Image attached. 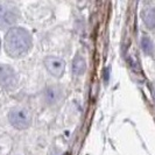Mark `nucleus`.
Segmentation results:
<instances>
[{
    "label": "nucleus",
    "instance_id": "f257e3e1",
    "mask_svg": "<svg viewBox=\"0 0 155 155\" xmlns=\"http://www.w3.org/2000/svg\"><path fill=\"white\" fill-rule=\"evenodd\" d=\"M5 50L12 58H21L29 53L33 46L31 35L22 27L11 28L5 35Z\"/></svg>",
    "mask_w": 155,
    "mask_h": 155
},
{
    "label": "nucleus",
    "instance_id": "0eeeda50",
    "mask_svg": "<svg viewBox=\"0 0 155 155\" xmlns=\"http://www.w3.org/2000/svg\"><path fill=\"white\" fill-rule=\"evenodd\" d=\"M142 21L148 27L149 29H154L155 28V8L154 7H147L145 8L141 13Z\"/></svg>",
    "mask_w": 155,
    "mask_h": 155
},
{
    "label": "nucleus",
    "instance_id": "7ed1b4c3",
    "mask_svg": "<svg viewBox=\"0 0 155 155\" xmlns=\"http://www.w3.org/2000/svg\"><path fill=\"white\" fill-rule=\"evenodd\" d=\"M20 12L12 4H0V29L12 27L19 20Z\"/></svg>",
    "mask_w": 155,
    "mask_h": 155
},
{
    "label": "nucleus",
    "instance_id": "1a4fd4ad",
    "mask_svg": "<svg viewBox=\"0 0 155 155\" xmlns=\"http://www.w3.org/2000/svg\"><path fill=\"white\" fill-rule=\"evenodd\" d=\"M141 47H142V50L145 51V54L147 55H153L154 54V45L152 42V40L147 38V36H143L141 39Z\"/></svg>",
    "mask_w": 155,
    "mask_h": 155
},
{
    "label": "nucleus",
    "instance_id": "f03ea898",
    "mask_svg": "<svg viewBox=\"0 0 155 155\" xmlns=\"http://www.w3.org/2000/svg\"><path fill=\"white\" fill-rule=\"evenodd\" d=\"M8 121L16 130H26L31 126V116L28 110L21 106H15L8 112Z\"/></svg>",
    "mask_w": 155,
    "mask_h": 155
},
{
    "label": "nucleus",
    "instance_id": "20e7f679",
    "mask_svg": "<svg viewBox=\"0 0 155 155\" xmlns=\"http://www.w3.org/2000/svg\"><path fill=\"white\" fill-rule=\"evenodd\" d=\"M19 83V77L15 70L7 64L0 65V87L4 90H14Z\"/></svg>",
    "mask_w": 155,
    "mask_h": 155
},
{
    "label": "nucleus",
    "instance_id": "39448f33",
    "mask_svg": "<svg viewBox=\"0 0 155 155\" xmlns=\"http://www.w3.org/2000/svg\"><path fill=\"white\" fill-rule=\"evenodd\" d=\"M45 65L49 74L56 78H61L65 70V62L61 57L57 56H48L45 60Z\"/></svg>",
    "mask_w": 155,
    "mask_h": 155
},
{
    "label": "nucleus",
    "instance_id": "423d86ee",
    "mask_svg": "<svg viewBox=\"0 0 155 155\" xmlns=\"http://www.w3.org/2000/svg\"><path fill=\"white\" fill-rule=\"evenodd\" d=\"M43 97H45V101L48 105H54L56 103H58V101L61 99L62 91L58 86H49L46 89V91L43 93Z\"/></svg>",
    "mask_w": 155,
    "mask_h": 155
},
{
    "label": "nucleus",
    "instance_id": "6e6552de",
    "mask_svg": "<svg viewBox=\"0 0 155 155\" xmlns=\"http://www.w3.org/2000/svg\"><path fill=\"white\" fill-rule=\"evenodd\" d=\"M86 70V61L85 58L81 55H77L75 60L72 61V72L75 76H82Z\"/></svg>",
    "mask_w": 155,
    "mask_h": 155
}]
</instances>
